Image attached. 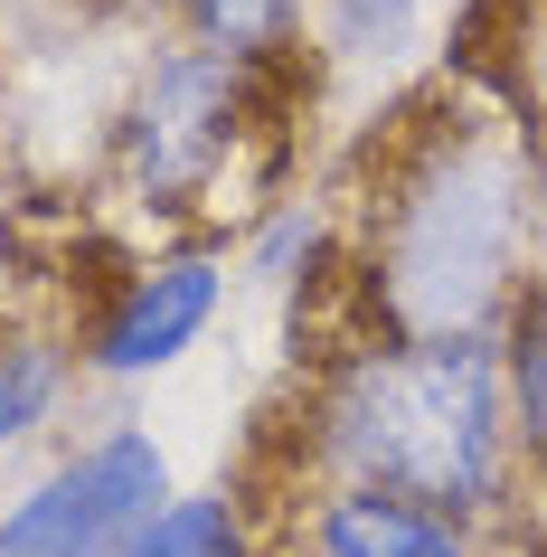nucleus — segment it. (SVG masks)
I'll return each instance as SVG.
<instances>
[{
	"label": "nucleus",
	"mask_w": 547,
	"mask_h": 557,
	"mask_svg": "<svg viewBox=\"0 0 547 557\" xmlns=\"http://www.w3.org/2000/svg\"><path fill=\"white\" fill-rule=\"evenodd\" d=\"M171 500V454L142 425H104L95 444L58 454L29 492L0 500V557H114Z\"/></svg>",
	"instance_id": "4"
},
{
	"label": "nucleus",
	"mask_w": 547,
	"mask_h": 557,
	"mask_svg": "<svg viewBox=\"0 0 547 557\" xmlns=\"http://www.w3.org/2000/svg\"><path fill=\"white\" fill-rule=\"evenodd\" d=\"M406 123L359 208V294L387 341H490L529 284V143L453 95Z\"/></svg>",
	"instance_id": "1"
},
{
	"label": "nucleus",
	"mask_w": 547,
	"mask_h": 557,
	"mask_svg": "<svg viewBox=\"0 0 547 557\" xmlns=\"http://www.w3.org/2000/svg\"><path fill=\"white\" fill-rule=\"evenodd\" d=\"M312 557H472V539H462V520L415 510L397 492H321Z\"/></svg>",
	"instance_id": "6"
},
{
	"label": "nucleus",
	"mask_w": 547,
	"mask_h": 557,
	"mask_svg": "<svg viewBox=\"0 0 547 557\" xmlns=\"http://www.w3.org/2000/svg\"><path fill=\"white\" fill-rule=\"evenodd\" d=\"M179 20L189 48H217V58H246V66H274L302 29V0H161Z\"/></svg>",
	"instance_id": "9"
},
{
	"label": "nucleus",
	"mask_w": 547,
	"mask_h": 557,
	"mask_svg": "<svg viewBox=\"0 0 547 557\" xmlns=\"http://www.w3.org/2000/svg\"><path fill=\"white\" fill-rule=\"evenodd\" d=\"M500 387H510V454L547 472V274H529L500 322Z\"/></svg>",
	"instance_id": "7"
},
{
	"label": "nucleus",
	"mask_w": 547,
	"mask_h": 557,
	"mask_svg": "<svg viewBox=\"0 0 547 557\" xmlns=\"http://www.w3.org/2000/svg\"><path fill=\"white\" fill-rule=\"evenodd\" d=\"M114 557H256V520L236 492H171Z\"/></svg>",
	"instance_id": "8"
},
{
	"label": "nucleus",
	"mask_w": 547,
	"mask_h": 557,
	"mask_svg": "<svg viewBox=\"0 0 547 557\" xmlns=\"http://www.w3.org/2000/svg\"><path fill=\"white\" fill-rule=\"evenodd\" d=\"M66 397V341L58 331H0V463L48 425Z\"/></svg>",
	"instance_id": "10"
},
{
	"label": "nucleus",
	"mask_w": 547,
	"mask_h": 557,
	"mask_svg": "<svg viewBox=\"0 0 547 557\" xmlns=\"http://www.w3.org/2000/svg\"><path fill=\"white\" fill-rule=\"evenodd\" d=\"M227 312V256L217 246H179L123 274V294L95 312L86 369L95 379H161L208 341V322Z\"/></svg>",
	"instance_id": "5"
},
{
	"label": "nucleus",
	"mask_w": 547,
	"mask_h": 557,
	"mask_svg": "<svg viewBox=\"0 0 547 557\" xmlns=\"http://www.w3.org/2000/svg\"><path fill=\"white\" fill-rule=\"evenodd\" d=\"M256 104H264V66L246 58H217V48L151 58L114 133V171L133 189V208H151V218L227 208L246 143H256Z\"/></svg>",
	"instance_id": "3"
},
{
	"label": "nucleus",
	"mask_w": 547,
	"mask_h": 557,
	"mask_svg": "<svg viewBox=\"0 0 547 557\" xmlns=\"http://www.w3.org/2000/svg\"><path fill=\"white\" fill-rule=\"evenodd\" d=\"M321 10H331V48L340 58H397L406 38H415L425 0H321Z\"/></svg>",
	"instance_id": "11"
},
{
	"label": "nucleus",
	"mask_w": 547,
	"mask_h": 557,
	"mask_svg": "<svg viewBox=\"0 0 547 557\" xmlns=\"http://www.w3.org/2000/svg\"><path fill=\"white\" fill-rule=\"evenodd\" d=\"M312 454L331 492H397L472 520L510 482L500 341H359L312 397Z\"/></svg>",
	"instance_id": "2"
}]
</instances>
